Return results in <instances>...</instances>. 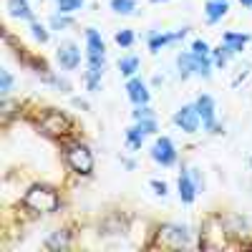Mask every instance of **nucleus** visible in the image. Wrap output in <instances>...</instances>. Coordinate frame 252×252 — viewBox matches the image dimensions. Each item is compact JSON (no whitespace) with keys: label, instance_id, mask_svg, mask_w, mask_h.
<instances>
[{"label":"nucleus","instance_id":"f257e3e1","mask_svg":"<svg viewBox=\"0 0 252 252\" xmlns=\"http://www.w3.org/2000/svg\"><path fill=\"white\" fill-rule=\"evenodd\" d=\"M23 207L33 215H53L61 209V194L51 184H33L23 194Z\"/></svg>","mask_w":252,"mask_h":252},{"label":"nucleus","instance_id":"f03ea898","mask_svg":"<svg viewBox=\"0 0 252 252\" xmlns=\"http://www.w3.org/2000/svg\"><path fill=\"white\" fill-rule=\"evenodd\" d=\"M71 119L58 111V109H46L43 114L38 116V129L43 131L46 136H53V139H61V136H66L71 131Z\"/></svg>","mask_w":252,"mask_h":252},{"label":"nucleus","instance_id":"7ed1b4c3","mask_svg":"<svg viewBox=\"0 0 252 252\" xmlns=\"http://www.w3.org/2000/svg\"><path fill=\"white\" fill-rule=\"evenodd\" d=\"M66 161H68L71 169L76 174H81V177H89L94 172V154H91L89 146L81 144V141L66 146Z\"/></svg>","mask_w":252,"mask_h":252},{"label":"nucleus","instance_id":"20e7f679","mask_svg":"<svg viewBox=\"0 0 252 252\" xmlns=\"http://www.w3.org/2000/svg\"><path fill=\"white\" fill-rule=\"evenodd\" d=\"M86 46H89V66L91 68H103V58H106V46L98 35V31L89 28L86 31Z\"/></svg>","mask_w":252,"mask_h":252},{"label":"nucleus","instance_id":"39448f33","mask_svg":"<svg viewBox=\"0 0 252 252\" xmlns=\"http://www.w3.org/2000/svg\"><path fill=\"white\" fill-rule=\"evenodd\" d=\"M159 242L172 245V247H182V245L189 242V229L184 224H161L159 227Z\"/></svg>","mask_w":252,"mask_h":252},{"label":"nucleus","instance_id":"423d86ee","mask_svg":"<svg viewBox=\"0 0 252 252\" xmlns=\"http://www.w3.org/2000/svg\"><path fill=\"white\" fill-rule=\"evenodd\" d=\"M152 159L159 161L161 166H172V164L177 161V149H174V144H172L169 136H161V139L154 141V146H152Z\"/></svg>","mask_w":252,"mask_h":252},{"label":"nucleus","instance_id":"0eeeda50","mask_svg":"<svg viewBox=\"0 0 252 252\" xmlns=\"http://www.w3.org/2000/svg\"><path fill=\"white\" fill-rule=\"evenodd\" d=\"M174 124L179 126L182 131L194 134V131L199 129V111H197V106H182V109L174 114Z\"/></svg>","mask_w":252,"mask_h":252},{"label":"nucleus","instance_id":"6e6552de","mask_svg":"<svg viewBox=\"0 0 252 252\" xmlns=\"http://www.w3.org/2000/svg\"><path fill=\"white\" fill-rule=\"evenodd\" d=\"M194 106H197V111H199L202 124H204L212 134H217V124H215V101H212V96H199Z\"/></svg>","mask_w":252,"mask_h":252},{"label":"nucleus","instance_id":"1a4fd4ad","mask_svg":"<svg viewBox=\"0 0 252 252\" xmlns=\"http://www.w3.org/2000/svg\"><path fill=\"white\" fill-rule=\"evenodd\" d=\"M56 58H58V63H61L66 71H73V68H78V63H81V51H78V46L66 43V46L58 48Z\"/></svg>","mask_w":252,"mask_h":252},{"label":"nucleus","instance_id":"9d476101","mask_svg":"<svg viewBox=\"0 0 252 252\" xmlns=\"http://www.w3.org/2000/svg\"><path fill=\"white\" fill-rule=\"evenodd\" d=\"M126 91H129V98L136 103V106H146L149 103V91H146V83L141 78H129V83H126Z\"/></svg>","mask_w":252,"mask_h":252},{"label":"nucleus","instance_id":"9b49d317","mask_svg":"<svg viewBox=\"0 0 252 252\" xmlns=\"http://www.w3.org/2000/svg\"><path fill=\"white\" fill-rule=\"evenodd\" d=\"M194 197H197V182H192L189 172H182L179 174V199L184 204H192Z\"/></svg>","mask_w":252,"mask_h":252},{"label":"nucleus","instance_id":"f8f14e48","mask_svg":"<svg viewBox=\"0 0 252 252\" xmlns=\"http://www.w3.org/2000/svg\"><path fill=\"white\" fill-rule=\"evenodd\" d=\"M126 227H129V224H126L119 215H111V217H106V220L98 224V229H101L98 235H124Z\"/></svg>","mask_w":252,"mask_h":252},{"label":"nucleus","instance_id":"ddd939ff","mask_svg":"<svg viewBox=\"0 0 252 252\" xmlns=\"http://www.w3.org/2000/svg\"><path fill=\"white\" fill-rule=\"evenodd\" d=\"M8 13L20 20H33V10L26 0H8Z\"/></svg>","mask_w":252,"mask_h":252},{"label":"nucleus","instance_id":"4468645a","mask_svg":"<svg viewBox=\"0 0 252 252\" xmlns=\"http://www.w3.org/2000/svg\"><path fill=\"white\" fill-rule=\"evenodd\" d=\"M224 13H227V0H209L207 3V20L209 23H217Z\"/></svg>","mask_w":252,"mask_h":252},{"label":"nucleus","instance_id":"2eb2a0df","mask_svg":"<svg viewBox=\"0 0 252 252\" xmlns=\"http://www.w3.org/2000/svg\"><path fill=\"white\" fill-rule=\"evenodd\" d=\"M247 40H250V35H245V33H224V35H222V43H227L235 53H240V51L245 48Z\"/></svg>","mask_w":252,"mask_h":252},{"label":"nucleus","instance_id":"dca6fc26","mask_svg":"<svg viewBox=\"0 0 252 252\" xmlns=\"http://www.w3.org/2000/svg\"><path fill=\"white\" fill-rule=\"evenodd\" d=\"M184 33H187V28H184V31H179V33H174V35H166V33H164V35H152V38H149V48H152V51H159L161 46L172 43V40L184 38Z\"/></svg>","mask_w":252,"mask_h":252},{"label":"nucleus","instance_id":"f3484780","mask_svg":"<svg viewBox=\"0 0 252 252\" xmlns=\"http://www.w3.org/2000/svg\"><path fill=\"white\" fill-rule=\"evenodd\" d=\"M68 245H71L68 232H61V229H58V232H53V235L46 240V247H48V250H63V247H68Z\"/></svg>","mask_w":252,"mask_h":252},{"label":"nucleus","instance_id":"a211bd4d","mask_svg":"<svg viewBox=\"0 0 252 252\" xmlns=\"http://www.w3.org/2000/svg\"><path fill=\"white\" fill-rule=\"evenodd\" d=\"M119 68H121L124 76H129V78H131V76L139 71V58H136V56H126V58H121Z\"/></svg>","mask_w":252,"mask_h":252},{"label":"nucleus","instance_id":"6ab92c4d","mask_svg":"<svg viewBox=\"0 0 252 252\" xmlns=\"http://www.w3.org/2000/svg\"><path fill=\"white\" fill-rule=\"evenodd\" d=\"M111 8L119 15H131L136 10V0H111Z\"/></svg>","mask_w":252,"mask_h":252},{"label":"nucleus","instance_id":"aec40b11","mask_svg":"<svg viewBox=\"0 0 252 252\" xmlns=\"http://www.w3.org/2000/svg\"><path fill=\"white\" fill-rule=\"evenodd\" d=\"M83 5V0H58V13L61 15H68L73 10H78Z\"/></svg>","mask_w":252,"mask_h":252},{"label":"nucleus","instance_id":"412c9836","mask_svg":"<svg viewBox=\"0 0 252 252\" xmlns=\"http://www.w3.org/2000/svg\"><path fill=\"white\" fill-rule=\"evenodd\" d=\"M116 43L124 46V48H129V46L134 43V33H131V31H121V33H116Z\"/></svg>","mask_w":252,"mask_h":252},{"label":"nucleus","instance_id":"4be33fe9","mask_svg":"<svg viewBox=\"0 0 252 252\" xmlns=\"http://www.w3.org/2000/svg\"><path fill=\"white\" fill-rule=\"evenodd\" d=\"M31 31H33V38H35V40H40V43H46V40H48V33H46V28L40 26V23H33V26H31Z\"/></svg>","mask_w":252,"mask_h":252},{"label":"nucleus","instance_id":"5701e85b","mask_svg":"<svg viewBox=\"0 0 252 252\" xmlns=\"http://www.w3.org/2000/svg\"><path fill=\"white\" fill-rule=\"evenodd\" d=\"M192 53H197V56H209V46L204 43V40H194V43H192Z\"/></svg>","mask_w":252,"mask_h":252},{"label":"nucleus","instance_id":"b1692460","mask_svg":"<svg viewBox=\"0 0 252 252\" xmlns=\"http://www.w3.org/2000/svg\"><path fill=\"white\" fill-rule=\"evenodd\" d=\"M13 89V78H10V71H3V86H0V91H3V96H8Z\"/></svg>","mask_w":252,"mask_h":252},{"label":"nucleus","instance_id":"393cba45","mask_svg":"<svg viewBox=\"0 0 252 252\" xmlns=\"http://www.w3.org/2000/svg\"><path fill=\"white\" fill-rule=\"evenodd\" d=\"M51 23H53V28H66V26H71V20L68 18H61V13H58Z\"/></svg>","mask_w":252,"mask_h":252},{"label":"nucleus","instance_id":"a878e982","mask_svg":"<svg viewBox=\"0 0 252 252\" xmlns=\"http://www.w3.org/2000/svg\"><path fill=\"white\" fill-rule=\"evenodd\" d=\"M152 187L157 189V194H159V197H164V194H166V184H164V182H157V179H154V182H152Z\"/></svg>","mask_w":252,"mask_h":252},{"label":"nucleus","instance_id":"bb28decb","mask_svg":"<svg viewBox=\"0 0 252 252\" xmlns=\"http://www.w3.org/2000/svg\"><path fill=\"white\" fill-rule=\"evenodd\" d=\"M242 5H252V0H242Z\"/></svg>","mask_w":252,"mask_h":252},{"label":"nucleus","instance_id":"cd10ccee","mask_svg":"<svg viewBox=\"0 0 252 252\" xmlns=\"http://www.w3.org/2000/svg\"><path fill=\"white\" fill-rule=\"evenodd\" d=\"M152 3H164V0H152Z\"/></svg>","mask_w":252,"mask_h":252},{"label":"nucleus","instance_id":"c85d7f7f","mask_svg":"<svg viewBox=\"0 0 252 252\" xmlns=\"http://www.w3.org/2000/svg\"><path fill=\"white\" fill-rule=\"evenodd\" d=\"M250 164H252V161H250Z\"/></svg>","mask_w":252,"mask_h":252}]
</instances>
